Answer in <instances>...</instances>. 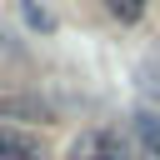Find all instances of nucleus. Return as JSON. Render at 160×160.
Wrapping results in <instances>:
<instances>
[{
  "label": "nucleus",
  "instance_id": "7ed1b4c3",
  "mask_svg": "<svg viewBox=\"0 0 160 160\" xmlns=\"http://www.w3.org/2000/svg\"><path fill=\"white\" fill-rule=\"evenodd\" d=\"M135 135H140V145L160 160V115H155V110H135Z\"/></svg>",
  "mask_w": 160,
  "mask_h": 160
},
{
  "label": "nucleus",
  "instance_id": "39448f33",
  "mask_svg": "<svg viewBox=\"0 0 160 160\" xmlns=\"http://www.w3.org/2000/svg\"><path fill=\"white\" fill-rule=\"evenodd\" d=\"M105 10H110L120 25H135V20L145 15V0H105Z\"/></svg>",
  "mask_w": 160,
  "mask_h": 160
},
{
  "label": "nucleus",
  "instance_id": "20e7f679",
  "mask_svg": "<svg viewBox=\"0 0 160 160\" xmlns=\"http://www.w3.org/2000/svg\"><path fill=\"white\" fill-rule=\"evenodd\" d=\"M0 110H5V115H35V120L50 115V105L35 100V95H0Z\"/></svg>",
  "mask_w": 160,
  "mask_h": 160
},
{
  "label": "nucleus",
  "instance_id": "423d86ee",
  "mask_svg": "<svg viewBox=\"0 0 160 160\" xmlns=\"http://www.w3.org/2000/svg\"><path fill=\"white\" fill-rule=\"evenodd\" d=\"M25 15H30V25H40V30H50L55 20H50V10L40 5V0H25Z\"/></svg>",
  "mask_w": 160,
  "mask_h": 160
},
{
  "label": "nucleus",
  "instance_id": "f257e3e1",
  "mask_svg": "<svg viewBox=\"0 0 160 160\" xmlns=\"http://www.w3.org/2000/svg\"><path fill=\"white\" fill-rule=\"evenodd\" d=\"M0 160H45V140L20 125H0Z\"/></svg>",
  "mask_w": 160,
  "mask_h": 160
},
{
  "label": "nucleus",
  "instance_id": "f03ea898",
  "mask_svg": "<svg viewBox=\"0 0 160 160\" xmlns=\"http://www.w3.org/2000/svg\"><path fill=\"white\" fill-rule=\"evenodd\" d=\"M80 155H95V160H130V145H125L115 130H95V135H85V140H80L75 160H80Z\"/></svg>",
  "mask_w": 160,
  "mask_h": 160
}]
</instances>
